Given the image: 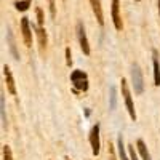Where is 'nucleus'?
<instances>
[{
    "mask_svg": "<svg viewBox=\"0 0 160 160\" xmlns=\"http://www.w3.org/2000/svg\"><path fill=\"white\" fill-rule=\"evenodd\" d=\"M122 95L125 98V104H127V111L130 114V117L133 120H136V112H135V106H133V101H131V95H130V90H128V85H127V80L122 78Z\"/></svg>",
    "mask_w": 160,
    "mask_h": 160,
    "instance_id": "1",
    "label": "nucleus"
},
{
    "mask_svg": "<svg viewBox=\"0 0 160 160\" xmlns=\"http://www.w3.org/2000/svg\"><path fill=\"white\" fill-rule=\"evenodd\" d=\"M71 80H72V83L77 90H87L88 88V83H87V74L83 71H74L71 74Z\"/></svg>",
    "mask_w": 160,
    "mask_h": 160,
    "instance_id": "2",
    "label": "nucleus"
},
{
    "mask_svg": "<svg viewBox=\"0 0 160 160\" xmlns=\"http://www.w3.org/2000/svg\"><path fill=\"white\" fill-rule=\"evenodd\" d=\"M133 87H135V93L136 95H141L142 90H144V82H142V74H141V69H139V66L135 64L133 66Z\"/></svg>",
    "mask_w": 160,
    "mask_h": 160,
    "instance_id": "3",
    "label": "nucleus"
},
{
    "mask_svg": "<svg viewBox=\"0 0 160 160\" xmlns=\"http://www.w3.org/2000/svg\"><path fill=\"white\" fill-rule=\"evenodd\" d=\"M77 37H78L82 51L85 53V55H90V45H88V38H87V34H85L83 22H77Z\"/></svg>",
    "mask_w": 160,
    "mask_h": 160,
    "instance_id": "4",
    "label": "nucleus"
},
{
    "mask_svg": "<svg viewBox=\"0 0 160 160\" xmlns=\"http://www.w3.org/2000/svg\"><path fill=\"white\" fill-rule=\"evenodd\" d=\"M90 144H91L93 155H98V154H99V148H101V142H99V125H98V123L91 128V133H90Z\"/></svg>",
    "mask_w": 160,
    "mask_h": 160,
    "instance_id": "5",
    "label": "nucleus"
},
{
    "mask_svg": "<svg viewBox=\"0 0 160 160\" xmlns=\"http://www.w3.org/2000/svg\"><path fill=\"white\" fill-rule=\"evenodd\" d=\"M21 29H22V37H24L26 45L31 47V45H32V35H31V28H29L28 18H22V19H21Z\"/></svg>",
    "mask_w": 160,
    "mask_h": 160,
    "instance_id": "6",
    "label": "nucleus"
},
{
    "mask_svg": "<svg viewBox=\"0 0 160 160\" xmlns=\"http://www.w3.org/2000/svg\"><path fill=\"white\" fill-rule=\"evenodd\" d=\"M3 74H5V80H7V88L10 91V95H16V87H15V78L11 75V71L8 66H3Z\"/></svg>",
    "mask_w": 160,
    "mask_h": 160,
    "instance_id": "7",
    "label": "nucleus"
},
{
    "mask_svg": "<svg viewBox=\"0 0 160 160\" xmlns=\"http://www.w3.org/2000/svg\"><path fill=\"white\" fill-rule=\"evenodd\" d=\"M118 0H112V19H114V26L117 31H122V21H120V15H118Z\"/></svg>",
    "mask_w": 160,
    "mask_h": 160,
    "instance_id": "8",
    "label": "nucleus"
},
{
    "mask_svg": "<svg viewBox=\"0 0 160 160\" xmlns=\"http://www.w3.org/2000/svg\"><path fill=\"white\" fill-rule=\"evenodd\" d=\"M91 2V7H93V11H95V16L98 19V22L102 26L104 24V18H102V10H101V2L99 0H90Z\"/></svg>",
    "mask_w": 160,
    "mask_h": 160,
    "instance_id": "9",
    "label": "nucleus"
},
{
    "mask_svg": "<svg viewBox=\"0 0 160 160\" xmlns=\"http://www.w3.org/2000/svg\"><path fill=\"white\" fill-rule=\"evenodd\" d=\"M136 146H138V151H139L142 160H151V154L148 152V148H146L144 141H142V139H138V141H136Z\"/></svg>",
    "mask_w": 160,
    "mask_h": 160,
    "instance_id": "10",
    "label": "nucleus"
},
{
    "mask_svg": "<svg viewBox=\"0 0 160 160\" xmlns=\"http://www.w3.org/2000/svg\"><path fill=\"white\" fill-rule=\"evenodd\" d=\"M37 37H38V43H40V48H45L47 47V32L43 28H37Z\"/></svg>",
    "mask_w": 160,
    "mask_h": 160,
    "instance_id": "11",
    "label": "nucleus"
},
{
    "mask_svg": "<svg viewBox=\"0 0 160 160\" xmlns=\"http://www.w3.org/2000/svg\"><path fill=\"white\" fill-rule=\"evenodd\" d=\"M0 114H2V127L7 128V114H5V96L0 95Z\"/></svg>",
    "mask_w": 160,
    "mask_h": 160,
    "instance_id": "12",
    "label": "nucleus"
},
{
    "mask_svg": "<svg viewBox=\"0 0 160 160\" xmlns=\"http://www.w3.org/2000/svg\"><path fill=\"white\" fill-rule=\"evenodd\" d=\"M117 148H118V155H120V158H122V160H128L127 152H125V146H123V138H122V136H118Z\"/></svg>",
    "mask_w": 160,
    "mask_h": 160,
    "instance_id": "13",
    "label": "nucleus"
},
{
    "mask_svg": "<svg viewBox=\"0 0 160 160\" xmlns=\"http://www.w3.org/2000/svg\"><path fill=\"white\" fill-rule=\"evenodd\" d=\"M154 82L157 87H160V66L155 56H154Z\"/></svg>",
    "mask_w": 160,
    "mask_h": 160,
    "instance_id": "14",
    "label": "nucleus"
},
{
    "mask_svg": "<svg viewBox=\"0 0 160 160\" xmlns=\"http://www.w3.org/2000/svg\"><path fill=\"white\" fill-rule=\"evenodd\" d=\"M29 3H31L29 0H24V2H18V3H16V8H18L19 11H26V10L29 8Z\"/></svg>",
    "mask_w": 160,
    "mask_h": 160,
    "instance_id": "15",
    "label": "nucleus"
},
{
    "mask_svg": "<svg viewBox=\"0 0 160 160\" xmlns=\"http://www.w3.org/2000/svg\"><path fill=\"white\" fill-rule=\"evenodd\" d=\"M3 160H13L11 158V149L8 148V146H3Z\"/></svg>",
    "mask_w": 160,
    "mask_h": 160,
    "instance_id": "16",
    "label": "nucleus"
},
{
    "mask_svg": "<svg viewBox=\"0 0 160 160\" xmlns=\"http://www.w3.org/2000/svg\"><path fill=\"white\" fill-rule=\"evenodd\" d=\"M8 40H10V48H11V53H13V55H15V58L18 59V53H16L15 42H13V37H11V34H8Z\"/></svg>",
    "mask_w": 160,
    "mask_h": 160,
    "instance_id": "17",
    "label": "nucleus"
},
{
    "mask_svg": "<svg viewBox=\"0 0 160 160\" xmlns=\"http://www.w3.org/2000/svg\"><path fill=\"white\" fill-rule=\"evenodd\" d=\"M50 2V15L51 18H55L56 16V7H55V0H48Z\"/></svg>",
    "mask_w": 160,
    "mask_h": 160,
    "instance_id": "18",
    "label": "nucleus"
},
{
    "mask_svg": "<svg viewBox=\"0 0 160 160\" xmlns=\"http://www.w3.org/2000/svg\"><path fill=\"white\" fill-rule=\"evenodd\" d=\"M37 18H38V28H43V13H42V10L40 8H37Z\"/></svg>",
    "mask_w": 160,
    "mask_h": 160,
    "instance_id": "19",
    "label": "nucleus"
},
{
    "mask_svg": "<svg viewBox=\"0 0 160 160\" xmlns=\"http://www.w3.org/2000/svg\"><path fill=\"white\" fill-rule=\"evenodd\" d=\"M115 108V88H111V109Z\"/></svg>",
    "mask_w": 160,
    "mask_h": 160,
    "instance_id": "20",
    "label": "nucleus"
},
{
    "mask_svg": "<svg viewBox=\"0 0 160 160\" xmlns=\"http://www.w3.org/2000/svg\"><path fill=\"white\" fill-rule=\"evenodd\" d=\"M66 64L71 66L72 64V58H71V48H66Z\"/></svg>",
    "mask_w": 160,
    "mask_h": 160,
    "instance_id": "21",
    "label": "nucleus"
},
{
    "mask_svg": "<svg viewBox=\"0 0 160 160\" xmlns=\"http://www.w3.org/2000/svg\"><path fill=\"white\" fill-rule=\"evenodd\" d=\"M130 160H138V155L135 152V146H130Z\"/></svg>",
    "mask_w": 160,
    "mask_h": 160,
    "instance_id": "22",
    "label": "nucleus"
},
{
    "mask_svg": "<svg viewBox=\"0 0 160 160\" xmlns=\"http://www.w3.org/2000/svg\"><path fill=\"white\" fill-rule=\"evenodd\" d=\"M109 160H115V155H114V149H112V146L109 144Z\"/></svg>",
    "mask_w": 160,
    "mask_h": 160,
    "instance_id": "23",
    "label": "nucleus"
},
{
    "mask_svg": "<svg viewBox=\"0 0 160 160\" xmlns=\"http://www.w3.org/2000/svg\"><path fill=\"white\" fill-rule=\"evenodd\" d=\"M158 11H160V0H158Z\"/></svg>",
    "mask_w": 160,
    "mask_h": 160,
    "instance_id": "24",
    "label": "nucleus"
},
{
    "mask_svg": "<svg viewBox=\"0 0 160 160\" xmlns=\"http://www.w3.org/2000/svg\"><path fill=\"white\" fill-rule=\"evenodd\" d=\"M66 160H71V158H66Z\"/></svg>",
    "mask_w": 160,
    "mask_h": 160,
    "instance_id": "25",
    "label": "nucleus"
},
{
    "mask_svg": "<svg viewBox=\"0 0 160 160\" xmlns=\"http://www.w3.org/2000/svg\"><path fill=\"white\" fill-rule=\"evenodd\" d=\"M136 2H139V0H136Z\"/></svg>",
    "mask_w": 160,
    "mask_h": 160,
    "instance_id": "26",
    "label": "nucleus"
}]
</instances>
